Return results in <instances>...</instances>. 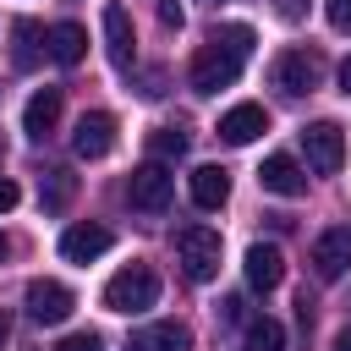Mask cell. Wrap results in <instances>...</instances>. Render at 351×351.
<instances>
[{
  "instance_id": "1",
  "label": "cell",
  "mask_w": 351,
  "mask_h": 351,
  "mask_svg": "<svg viewBox=\"0 0 351 351\" xmlns=\"http://www.w3.org/2000/svg\"><path fill=\"white\" fill-rule=\"evenodd\" d=\"M252 55V27L247 22H225L208 33V44L192 55V88L197 93H219L241 77V60Z\"/></svg>"
},
{
  "instance_id": "2",
  "label": "cell",
  "mask_w": 351,
  "mask_h": 351,
  "mask_svg": "<svg viewBox=\"0 0 351 351\" xmlns=\"http://www.w3.org/2000/svg\"><path fill=\"white\" fill-rule=\"evenodd\" d=\"M176 263H181V274L192 280V285H208L214 274H219V230H208V225H181L176 230Z\"/></svg>"
},
{
  "instance_id": "3",
  "label": "cell",
  "mask_w": 351,
  "mask_h": 351,
  "mask_svg": "<svg viewBox=\"0 0 351 351\" xmlns=\"http://www.w3.org/2000/svg\"><path fill=\"white\" fill-rule=\"evenodd\" d=\"M159 302V274L148 263H126L121 274H110L104 285V307L110 313H148Z\"/></svg>"
},
{
  "instance_id": "4",
  "label": "cell",
  "mask_w": 351,
  "mask_h": 351,
  "mask_svg": "<svg viewBox=\"0 0 351 351\" xmlns=\"http://www.w3.org/2000/svg\"><path fill=\"white\" fill-rule=\"evenodd\" d=\"M126 197H132V208L165 214V208H170V197H176V176H170V165H159V159L137 165V170H132V181H126Z\"/></svg>"
},
{
  "instance_id": "5",
  "label": "cell",
  "mask_w": 351,
  "mask_h": 351,
  "mask_svg": "<svg viewBox=\"0 0 351 351\" xmlns=\"http://www.w3.org/2000/svg\"><path fill=\"white\" fill-rule=\"evenodd\" d=\"M318 77H324V60L313 55V49H285L280 60H274V88L280 93H313L318 88Z\"/></svg>"
},
{
  "instance_id": "6",
  "label": "cell",
  "mask_w": 351,
  "mask_h": 351,
  "mask_svg": "<svg viewBox=\"0 0 351 351\" xmlns=\"http://www.w3.org/2000/svg\"><path fill=\"white\" fill-rule=\"evenodd\" d=\"M302 148H307V165H313L318 176H335V170L346 165V137H340L335 121H313V126L302 132Z\"/></svg>"
},
{
  "instance_id": "7",
  "label": "cell",
  "mask_w": 351,
  "mask_h": 351,
  "mask_svg": "<svg viewBox=\"0 0 351 351\" xmlns=\"http://www.w3.org/2000/svg\"><path fill=\"white\" fill-rule=\"evenodd\" d=\"M71 307H77L71 285H60V280H33L27 285V318L33 324H66Z\"/></svg>"
},
{
  "instance_id": "8",
  "label": "cell",
  "mask_w": 351,
  "mask_h": 351,
  "mask_svg": "<svg viewBox=\"0 0 351 351\" xmlns=\"http://www.w3.org/2000/svg\"><path fill=\"white\" fill-rule=\"evenodd\" d=\"M351 269V225H329L313 241V274L318 280H340Z\"/></svg>"
},
{
  "instance_id": "9",
  "label": "cell",
  "mask_w": 351,
  "mask_h": 351,
  "mask_svg": "<svg viewBox=\"0 0 351 351\" xmlns=\"http://www.w3.org/2000/svg\"><path fill=\"white\" fill-rule=\"evenodd\" d=\"M110 148H115V115L88 110V115L77 121V132H71V154H77V159H104Z\"/></svg>"
},
{
  "instance_id": "10",
  "label": "cell",
  "mask_w": 351,
  "mask_h": 351,
  "mask_svg": "<svg viewBox=\"0 0 351 351\" xmlns=\"http://www.w3.org/2000/svg\"><path fill=\"white\" fill-rule=\"evenodd\" d=\"M110 247H115L110 225H88V219L60 236V258H66V263H93V258H104Z\"/></svg>"
},
{
  "instance_id": "11",
  "label": "cell",
  "mask_w": 351,
  "mask_h": 351,
  "mask_svg": "<svg viewBox=\"0 0 351 351\" xmlns=\"http://www.w3.org/2000/svg\"><path fill=\"white\" fill-rule=\"evenodd\" d=\"M258 186L274 192V197H302V192H307V176H302V165H296L291 154H269L263 170H258Z\"/></svg>"
},
{
  "instance_id": "12",
  "label": "cell",
  "mask_w": 351,
  "mask_h": 351,
  "mask_svg": "<svg viewBox=\"0 0 351 351\" xmlns=\"http://www.w3.org/2000/svg\"><path fill=\"white\" fill-rule=\"evenodd\" d=\"M241 269H247V285H252V291H274V285L285 280V252H280L274 241H252Z\"/></svg>"
},
{
  "instance_id": "13",
  "label": "cell",
  "mask_w": 351,
  "mask_h": 351,
  "mask_svg": "<svg viewBox=\"0 0 351 351\" xmlns=\"http://www.w3.org/2000/svg\"><path fill=\"white\" fill-rule=\"evenodd\" d=\"M104 38H110V60H115V71H132V60H137V38H132V16H126V5H104Z\"/></svg>"
},
{
  "instance_id": "14",
  "label": "cell",
  "mask_w": 351,
  "mask_h": 351,
  "mask_svg": "<svg viewBox=\"0 0 351 351\" xmlns=\"http://www.w3.org/2000/svg\"><path fill=\"white\" fill-rule=\"evenodd\" d=\"M55 121H60V88H38V93L27 99V110H22V132H27L33 143H44V137L55 132Z\"/></svg>"
},
{
  "instance_id": "15",
  "label": "cell",
  "mask_w": 351,
  "mask_h": 351,
  "mask_svg": "<svg viewBox=\"0 0 351 351\" xmlns=\"http://www.w3.org/2000/svg\"><path fill=\"white\" fill-rule=\"evenodd\" d=\"M258 132H269L263 104H236V110H225V121H219V137H225L230 148H247Z\"/></svg>"
},
{
  "instance_id": "16",
  "label": "cell",
  "mask_w": 351,
  "mask_h": 351,
  "mask_svg": "<svg viewBox=\"0 0 351 351\" xmlns=\"http://www.w3.org/2000/svg\"><path fill=\"white\" fill-rule=\"evenodd\" d=\"M44 49H49L55 66H77V60L88 55V33H82L77 22H55V27L44 33Z\"/></svg>"
},
{
  "instance_id": "17",
  "label": "cell",
  "mask_w": 351,
  "mask_h": 351,
  "mask_svg": "<svg viewBox=\"0 0 351 351\" xmlns=\"http://www.w3.org/2000/svg\"><path fill=\"white\" fill-rule=\"evenodd\" d=\"M44 33H38V22L33 16H16L11 22V66L16 71H33L38 60H44V44H38Z\"/></svg>"
},
{
  "instance_id": "18",
  "label": "cell",
  "mask_w": 351,
  "mask_h": 351,
  "mask_svg": "<svg viewBox=\"0 0 351 351\" xmlns=\"http://www.w3.org/2000/svg\"><path fill=\"white\" fill-rule=\"evenodd\" d=\"M186 186H192V203H197V208H219V203L230 197V176H225L219 165H197Z\"/></svg>"
},
{
  "instance_id": "19",
  "label": "cell",
  "mask_w": 351,
  "mask_h": 351,
  "mask_svg": "<svg viewBox=\"0 0 351 351\" xmlns=\"http://www.w3.org/2000/svg\"><path fill=\"white\" fill-rule=\"evenodd\" d=\"M186 346H192V329L176 324V318H170V324H148V329L132 340V351H186Z\"/></svg>"
},
{
  "instance_id": "20",
  "label": "cell",
  "mask_w": 351,
  "mask_h": 351,
  "mask_svg": "<svg viewBox=\"0 0 351 351\" xmlns=\"http://www.w3.org/2000/svg\"><path fill=\"white\" fill-rule=\"evenodd\" d=\"M71 192H77V176H71V170H44L38 197H44V208H49V214H60V208L71 203Z\"/></svg>"
},
{
  "instance_id": "21",
  "label": "cell",
  "mask_w": 351,
  "mask_h": 351,
  "mask_svg": "<svg viewBox=\"0 0 351 351\" xmlns=\"http://www.w3.org/2000/svg\"><path fill=\"white\" fill-rule=\"evenodd\" d=\"M247 351H285V329L274 318H247Z\"/></svg>"
},
{
  "instance_id": "22",
  "label": "cell",
  "mask_w": 351,
  "mask_h": 351,
  "mask_svg": "<svg viewBox=\"0 0 351 351\" xmlns=\"http://www.w3.org/2000/svg\"><path fill=\"white\" fill-rule=\"evenodd\" d=\"M148 154L165 165V159H181L186 154V132L181 126H159V132H148Z\"/></svg>"
},
{
  "instance_id": "23",
  "label": "cell",
  "mask_w": 351,
  "mask_h": 351,
  "mask_svg": "<svg viewBox=\"0 0 351 351\" xmlns=\"http://www.w3.org/2000/svg\"><path fill=\"white\" fill-rule=\"evenodd\" d=\"M55 351H104V340H99L93 329H77V335H66Z\"/></svg>"
},
{
  "instance_id": "24",
  "label": "cell",
  "mask_w": 351,
  "mask_h": 351,
  "mask_svg": "<svg viewBox=\"0 0 351 351\" xmlns=\"http://www.w3.org/2000/svg\"><path fill=\"white\" fill-rule=\"evenodd\" d=\"M324 11H329L335 33H351V0H324Z\"/></svg>"
},
{
  "instance_id": "25",
  "label": "cell",
  "mask_w": 351,
  "mask_h": 351,
  "mask_svg": "<svg viewBox=\"0 0 351 351\" xmlns=\"http://www.w3.org/2000/svg\"><path fill=\"white\" fill-rule=\"evenodd\" d=\"M159 22H165V27H176V33H181V22H186V11H181V5H176V0H165V5H159Z\"/></svg>"
},
{
  "instance_id": "26",
  "label": "cell",
  "mask_w": 351,
  "mask_h": 351,
  "mask_svg": "<svg viewBox=\"0 0 351 351\" xmlns=\"http://www.w3.org/2000/svg\"><path fill=\"white\" fill-rule=\"evenodd\" d=\"M274 11H280L285 22H302V16H307V0H274Z\"/></svg>"
},
{
  "instance_id": "27",
  "label": "cell",
  "mask_w": 351,
  "mask_h": 351,
  "mask_svg": "<svg viewBox=\"0 0 351 351\" xmlns=\"http://www.w3.org/2000/svg\"><path fill=\"white\" fill-rule=\"evenodd\" d=\"M241 307H247L241 296H225V302H219V318H225V324H241Z\"/></svg>"
},
{
  "instance_id": "28",
  "label": "cell",
  "mask_w": 351,
  "mask_h": 351,
  "mask_svg": "<svg viewBox=\"0 0 351 351\" xmlns=\"http://www.w3.org/2000/svg\"><path fill=\"white\" fill-rule=\"evenodd\" d=\"M16 197H22V186H16V181H5V176H0V214H5V208H16Z\"/></svg>"
},
{
  "instance_id": "29",
  "label": "cell",
  "mask_w": 351,
  "mask_h": 351,
  "mask_svg": "<svg viewBox=\"0 0 351 351\" xmlns=\"http://www.w3.org/2000/svg\"><path fill=\"white\" fill-rule=\"evenodd\" d=\"M329 351H351V329H340V335L329 340Z\"/></svg>"
},
{
  "instance_id": "30",
  "label": "cell",
  "mask_w": 351,
  "mask_h": 351,
  "mask_svg": "<svg viewBox=\"0 0 351 351\" xmlns=\"http://www.w3.org/2000/svg\"><path fill=\"white\" fill-rule=\"evenodd\" d=\"M340 88L351 93V55H346V66H340Z\"/></svg>"
},
{
  "instance_id": "31",
  "label": "cell",
  "mask_w": 351,
  "mask_h": 351,
  "mask_svg": "<svg viewBox=\"0 0 351 351\" xmlns=\"http://www.w3.org/2000/svg\"><path fill=\"white\" fill-rule=\"evenodd\" d=\"M5 252H11V241H5V236H0V263H5Z\"/></svg>"
},
{
  "instance_id": "32",
  "label": "cell",
  "mask_w": 351,
  "mask_h": 351,
  "mask_svg": "<svg viewBox=\"0 0 351 351\" xmlns=\"http://www.w3.org/2000/svg\"><path fill=\"white\" fill-rule=\"evenodd\" d=\"M0 346H5V318H0Z\"/></svg>"
},
{
  "instance_id": "33",
  "label": "cell",
  "mask_w": 351,
  "mask_h": 351,
  "mask_svg": "<svg viewBox=\"0 0 351 351\" xmlns=\"http://www.w3.org/2000/svg\"><path fill=\"white\" fill-rule=\"evenodd\" d=\"M214 5H219V0H214Z\"/></svg>"
}]
</instances>
